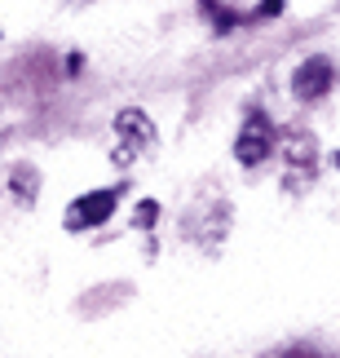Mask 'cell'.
Instances as JSON below:
<instances>
[{"mask_svg":"<svg viewBox=\"0 0 340 358\" xmlns=\"http://www.w3.org/2000/svg\"><path fill=\"white\" fill-rule=\"evenodd\" d=\"M336 164H340V155H336Z\"/></svg>","mask_w":340,"mask_h":358,"instance_id":"8992f818","label":"cell"},{"mask_svg":"<svg viewBox=\"0 0 340 358\" xmlns=\"http://www.w3.org/2000/svg\"><path fill=\"white\" fill-rule=\"evenodd\" d=\"M115 203H119L115 190H89V195L71 199V208H66L62 226H66V230H93V226H102L106 217L115 213Z\"/></svg>","mask_w":340,"mask_h":358,"instance_id":"7a4b0ae2","label":"cell"},{"mask_svg":"<svg viewBox=\"0 0 340 358\" xmlns=\"http://www.w3.org/2000/svg\"><path fill=\"white\" fill-rule=\"evenodd\" d=\"M155 146V124L146 120L138 106L115 115V164H133L142 150Z\"/></svg>","mask_w":340,"mask_h":358,"instance_id":"6da1fadb","label":"cell"},{"mask_svg":"<svg viewBox=\"0 0 340 358\" xmlns=\"http://www.w3.org/2000/svg\"><path fill=\"white\" fill-rule=\"evenodd\" d=\"M332 62L327 58H309L305 66H296V76H292V89H296V98H305V102H318V98H327V89H332Z\"/></svg>","mask_w":340,"mask_h":358,"instance_id":"277c9868","label":"cell"},{"mask_svg":"<svg viewBox=\"0 0 340 358\" xmlns=\"http://www.w3.org/2000/svg\"><path fill=\"white\" fill-rule=\"evenodd\" d=\"M269 150H274V129H269L265 115H252L248 124H243L239 142H235V159L248 164V169H256V164L269 159Z\"/></svg>","mask_w":340,"mask_h":358,"instance_id":"3957f363","label":"cell"},{"mask_svg":"<svg viewBox=\"0 0 340 358\" xmlns=\"http://www.w3.org/2000/svg\"><path fill=\"white\" fill-rule=\"evenodd\" d=\"M155 222H159V203H155V199L138 203V226H155Z\"/></svg>","mask_w":340,"mask_h":358,"instance_id":"5b68a950","label":"cell"}]
</instances>
